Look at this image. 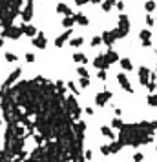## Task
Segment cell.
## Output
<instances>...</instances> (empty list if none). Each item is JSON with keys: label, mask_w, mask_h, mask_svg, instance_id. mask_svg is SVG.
Wrapping results in <instances>:
<instances>
[]
</instances>
